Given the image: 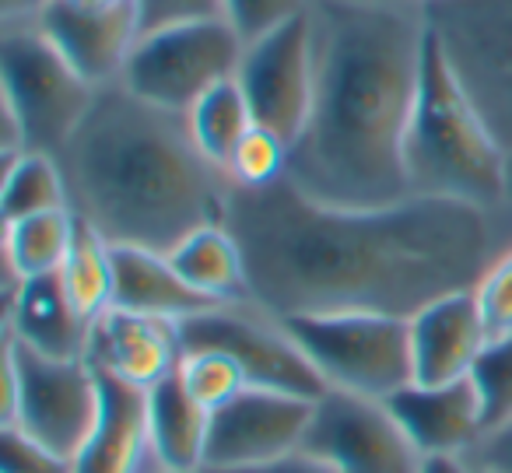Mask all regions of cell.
Returning <instances> with one entry per match:
<instances>
[{
  "instance_id": "obj_1",
  "label": "cell",
  "mask_w": 512,
  "mask_h": 473,
  "mask_svg": "<svg viewBox=\"0 0 512 473\" xmlns=\"http://www.w3.org/2000/svg\"><path fill=\"white\" fill-rule=\"evenodd\" d=\"M225 225L246 263V302L274 319H414L456 291H474L512 246V211L407 197L383 207L313 200L288 176L228 190Z\"/></svg>"
},
{
  "instance_id": "obj_2",
  "label": "cell",
  "mask_w": 512,
  "mask_h": 473,
  "mask_svg": "<svg viewBox=\"0 0 512 473\" xmlns=\"http://www.w3.org/2000/svg\"><path fill=\"white\" fill-rule=\"evenodd\" d=\"M316 81L288 179L337 207L411 197L407 134L421 88L428 22L418 0H313Z\"/></svg>"
},
{
  "instance_id": "obj_3",
  "label": "cell",
  "mask_w": 512,
  "mask_h": 473,
  "mask_svg": "<svg viewBox=\"0 0 512 473\" xmlns=\"http://www.w3.org/2000/svg\"><path fill=\"white\" fill-rule=\"evenodd\" d=\"M57 162L71 214L109 246L172 253L225 221L232 179L204 155L190 116L141 99L123 81L99 88Z\"/></svg>"
},
{
  "instance_id": "obj_4",
  "label": "cell",
  "mask_w": 512,
  "mask_h": 473,
  "mask_svg": "<svg viewBox=\"0 0 512 473\" xmlns=\"http://www.w3.org/2000/svg\"><path fill=\"white\" fill-rule=\"evenodd\" d=\"M407 183L411 197L460 200L491 211L505 207V151L432 32L407 134Z\"/></svg>"
},
{
  "instance_id": "obj_5",
  "label": "cell",
  "mask_w": 512,
  "mask_h": 473,
  "mask_svg": "<svg viewBox=\"0 0 512 473\" xmlns=\"http://www.w3.org/2000/svg\"><path fill=\"white\" fill-rule=\"evenodd\" d=\"M99 88L57 50L39 22L0 25L4 158L43 151L57 158L92 109Z\"/></svg>"
},
{
  "instance_id": "obj_6",
  "label": "cell",
  "mask_w": 512,
  "mask_h": 473,
  "mask_svg": "<svg viewBox=\"0 0 512 473\" xmlns=\"http://www.w3.org/2000/svg\"><path fill=\"white\" fill-rule=\"evenodd\" d=\"M0 424H15L36 442L78 459L99 421L102 386L88 358H50L4 333Z\"/></svg>"
},
{
  "instance_id": "obj_7",
  "label": "cell",
  "mask_w": 512,
  "mask_h": 473,
  "mask_svg": "<svg viewBox=\"0 0 512 473\" xmlns=\"http://www.w3.org/2000/svg\"><path fill=\"white\" fill-rule=\"evenodd\" d=\"M428 32L502 151H512V0H425Z\"/></svg>"
},
{
  "instance_id": "obj_8",
  "label": "cell",
  "mask_w": 512,
  "mask_h": 473,
  "mask_svg": "<svg viewBox=\"0 0 512 473\" xmlns=\"http://www.w3.org/2000/svg\"><path fill=\"white\" fill-rule=\"evenodd\" d=\"M288 330L313 358L330 389L390 400L414 382L411 319L341 312L288 319Z\"/></svg>"
},
{
  "instance_id": "obj_9",
  "label": "cell",
  "mask_w": 512,
  "mask_h": 473,
  "mask_svg": "<svg viewBox=\"0 0 512 473\" xmlns=\"http://www.w3.org/2000/svg\"><path fill=\"white\" fill-rule=\"evenodd\" d=\"M179 344L183 351H225L246 372L249 386L281 389L309 400H320L330 389L288 323L256 309L253 302H221L183 319Z\"/></svg>"
},
{
  "instance_id": "obj_10",
  "label": "cell",
  "mask_w": 512,
  "mask_h": 473,
  "mask_svg": "<svg viewBox=\"0 0 512 473\" xmlns=\"http://www.w3.org/2000/svg\"><path fill=\"white\" fill-rule=\"evenodd\" d=\"M242 53L246 39L228 18L151 32L137 39L123 85L155 106L190 113L200 95L239 74Z\"/></svg>"
},
{
  "instance_id": "obj_11",
  "label": "cell",
  "mask_w": 512,
  "mask_h": 473,
  "mask_svg": "<svg viewBox=\"0 0 512 473\" xmlns=\"http://www.w3.org/2000/svg\"><path fill=\"white\" fill-rule=\"evenodd\" d=\"M302 449L327 459L337 473H421L425 466L390 403L344 389H327L316 400Z\"/></svg>"
},
{
  "instance_id": "obj_12",
  "label": "cell",
  "mask_w": 512,
  "mask_h": 473,
  "mask_svg": "<svg viewBox=\"0 0 512 473\" xmlns=\"http://www.w3.org/2000/svg\"><path fill=\"white\" fill-rule=\"evenodd\" d=\"M239 85L253 109V120L278 134L292 155L302 137L313 106L316 53H313V22L309 11L292 22L278 25L267 36L246 43L239 64Z\"/></svg>"
},
{
  "instance_id": "obj_13",
  "label": "cell",
  "mask_w": 512,
  "mask_h": 473,
  "mask_svg": "<svg viewBox=\"0 0 512 473\" xmlns=\"http://www.w3.org/2000/svg\"><path fill=\"white\" fill-rule=\"evenodd\" d=\"M316 400L281 389L246 386L211 414L204 470L232 473L278 463L306 445Z\"/></svg>"
},
{
  "instance_id": "obj_14",
  "label": "cell",
  "mask_w": 512,
  "mask_h": 473,
  "mask_svg": "<svg viewBox=\"0 0 512 473\" xmlns=\"http://www.w3.org/2000/svg\"><path fill=\"white\" fill-rule=\"evenodd\" d=\"M39 25L95 88L123 81L127 60L141 39L134 0L116 8H81L74 0H53Z\"/></svg>"
},
{
  "instance_id": "obj_15",
  "label": "cell",
  "mask_w": 512,
  "mask_h": 473,
  "mask_svg": "<svg viewBox=\"0 0 512 473\" xmlns=\"http://www.w3.org/2000/svg\"><path fill=\"white\" fill-rule=\"evenodd\" d=\"M102 386V407L85 449L78 452V473H158L151 442L148 389L95 368Z\"/></svg>"
},
{
  "instance_id": "obj_16",
  "label": "cell",
  "mask_w": 512,
  "mask_h": 473,
  "mask_svg": "<svg viewBox=\"0 0 512 473\" xmlns=\"http://www.w3.org/2000/svg\"><path fill=\"white\" fill-rule=\"evenodd\" d=\"M390 410L404 424L421 456H467L484 431V410L474 379L411 382L390 396Z\"/></svg>"
},
{
  "instance_id": "obj_17",
  "label": "cell",
  "mask_w": 512,
  "mask_h": 473,
  "mask_svg": "<svg viewBox=\"0 0 512 473\" xmlns=\"http://www.w3.org/2000/svg\"><path fill=\"white\" fill-rule=\"evenodd\" d=\"M488 340V326L474 291L439 298L411 319L414 382L432 386V382L470 379Z\"/></svg>"
},
{
  "instance_id": "obj_18",
  "label": "cell",
  "mask_w": 512,
  "mask_h": 473,
  "mask_svg": "<svg viewBox=\"0 0 512 473\" xmlns=\"http://www.w3.org/2000/svg\"><path fill=\"white\" fill-rule=\"evenodd\" d=\"M88 361L95 368H106V372L134 382V386L151 389L162 379H169L183 361L179 323L109 309L92 330Z\"/></svg>"
},
{
  "instance_id": "obj_19",
  "label": "cell",
  "mask_w": 512,
  "mask_h": 473,
  "mask_svg": "<svg viewBox=\"0 0 512 473\" xmlns=\"http://www.w3.org/2000/svg\"><path fill=\"white\" fill-rule=\"evenodd\" d=\"M92 330L67 295L64 277L43 274L29 281H8V337L50 358H88Z\"/></svg>"
},
{
  "instance_id": "obj_20",
  "label": "cell",
  "mask_w": 512,
  "mask_h": 473,
  "mask_svg": "<svg viewBox=\"0 0 512 473\" xmlns=\"http://www.w3.org/2000/svg\"><path fill=\"white\" fill-rule=\"evenodd\" d=\"M214 305L221 302L200 295L176 270L169 253L113 246V309L183 323V319L214 309Z\"/></svg>"
},
{
  "instance_id": "obj_21",
  "label": "cell",
  "mask_w": 512,
  "mask_h": 473,
  "mask_svg": "<svg viewBox=\"0 0 512 473\" xmlns=\"http://www.w3.org/2000/svg\"><path fill=\"white\" fill-rule=\"evenodd\" d=\"M148 417L162 470H204L211 414L186 393L179 372L148 389Z\"/></svg>"
},
{
  "instance_id": "obj_22",
  "label": "cell",
  "mask_w": 512,
  "mask_h": 473,
  "mask_svg": "<svg viewBox=\"0 0 512 473\" xmlns=\"http://www.w3.org/2000/svg\"><path fill=\"white\" fill-rule=\"evenodd\" d=\"M176 270L211 302H246V263L228 225H207L169 253Z\"/></svg>"
},
{
  "instance_id": "obj_23",
  "label": "cell",
  "mask_w": 512,
  "mask_h": 473,
  "mask_svg": "<svg viewBox=\"0 0 512 473\" xmlns=\"http://www.w3.org/2000/svg\"><path fill=\"white\" fill-rule=\"evenodd\" d=\"M78 218L71 211H50L4 225V270L11 281L57 274L71 253Z\"/></svg>"
},
{
  "instance_id": "obj_24",
  "label": "cell",
  "mask_w": 512,
  "mask_h": 473,
  "mask_svg": "<svg viewBox=\"0 0 512 473\" xmlns=\"http://www.w3.org/2000/svg\"><path fill=\"white\" fill-rule=\"evenodd\" d=\"M50 211H71V197H67L57 158L43 155V151H22V155L4 158V186H0L4 225Z\"/></svg>"
},
{
  "instance_id": "obj_25",
  "label": "cell",
  "mask_w": 512,
  "mask_h": 473,
  "mask_svg": "<svg viewBox=\"0 0 512 473\" xmlns=\"http://www.w3.org/2000/svg\"><path fill=\"white\" fill-rule=\"evenodd\" d=\"M186 116H190V130L200 148H204V155L214 165H221V169L228 165V158L239 148L242 137L256 127L253 109H249V99L242 92L239 78L221 81L218 88L200 95Z\"/></svg>"
},
{
  "instance_id": "obj_26",
  "label": "cell",
  "mask_w": 512,
  "mask_h": 473,
  "mask_svg": "<svg viewBox=\"0 0 512 473\" xmlns=\"http://www.w3.org/2000/svg\"><path fill=\"white\" fill-rule=\"evenodd\" d=\"M60 277L88 323H99L113 309V246L81 221L74 228L71 253L60 267Z\"/></svg>"
},
{
  "instance_id": "obj_27",
  "label": "cell",
  "mask_w": 512,
  "mask_h": 473,
  "mask_svg": "<svg viewBox=\"0 0 512 473\" xmlns=\"http://www.w3.org/2000/svg\"><path fill=\"white\" fill-rule=\"evenodd\" d=\"M179 379H183L186 393L207 410L214 414L218 407H225L228 400L242 393L249 386L246 372L228 358L225 351H183V361H179Z\"/></svg>"
},
{
  "instance_id": "obj_28",
  "label": "cell",
  "mask_w": 512,
  "mask_h": 473,
  "mask_svg": "<svg viewBox=\"0 0 512 473\" xmlns=\"http://www.w3.org/2000/svg\"><path fill=\"white\" fill-rule=\"evenodd\" d=\"M481 396L484 410V431L498 428L512 417V333L509 337L488 340V347L477 358L474 372H470Z\"/></svg>"
},
{
  "instance_id": "obj_29",
  "label": "cell",
  "mask_w": 512,
  "mask_h": 473,
  "mask_svg": "<svg viewBox=\"0 0 512 473\" xmlns=\"http://www.w3.org/2000/svg\"><path fill=\"white\" fill-rule=\"evenodd\" d=\"M225 172L235 186L278 183L281 176H288V144L281 141L278 134H271L267 127L256 123V127L239 141V148L232 151Z\"/></svg>"
},
{
  "instance_id": "obj_30",
  "label": "cell",
  "mask_w": 512,
  "mask_h": 473,
  "mask_svg": "<svg viewBox=\"0 0 512 473\" xmlns=\"http://www.w3.org/2000/svg\"><path fill=\"white\" fill-rule=\"evenodd\" d=\"M0 473H78V466L15 424H0Z\"/></svg>"
},
{
  "instance_id": "obj_31",
  "label": "cell",
  "mask_w": 512,
  "mask_h": 473,
  "mask_svg": "<svg viewBox=\"0 0 512 473\" xmlns=\"http://www.w3.org/2000/svg\"><path fill=\"white\" fill-rule=\"evenodd\" d=\"M141 36L225 18V0H134Z\"/></svg>"
},
{
  "instance_id": "obj_32",
  "label": "cell",
  "mask_w": 512,
  "mask_h": 473,
  "mask_svg": "<svg viewBox=\"0 0 512 473\" xmlns=\"http://www.w3.org/2000/svg\"><path fill=\"white\" fill-rule=\"evenodd\" d=\"M313 0H225V18L246 43L267 36L278 25L306 15Z\"/></svg>"
},
{
  "instance_id": "obj_33",
  "label": "cell",
  "mask_w": 512,
  "mask_h": 473,
  "mask_svg": "<svg viewBox=\"0 0 512 473\" xmlns=\"http://www.w3.org/2000/svg\"><path fill=\"white\" fill-rule=\"evenodd\" d=\"M477 305H481L488 337H509L512 333V246L491 263V270L474 288Z\"/></svg>"
},
{
  "instance_id": "obj_34",
  "label": "cell",
  "mask_w": 512,
  "mask_h": 473,
  "mask_svg": "<svg viewBox=\"0 0 512 473\" xmlns=\"http://www.w3.org/2000/svg\"><path fill=\"white\" fill-rule=\"evenodd\" d=\"M463 459L481 473H512V417L498 428L481 431Z\"/></svg>"
},
{
  "instance_id": "obj_35",
  "label": "cell",
  "mask_w": 512,
  "mask_h": 473,
  "mask_svg": "<svg viewBox=\"0 0 512 473\" xmlns=\"http://www.w3.org/2000/svg\"><path fill=\"white\" fill-rule=\"evenodd\" d=\"M232 473H337L327 459L313 456V452L299 449L292 456L278 459V463H267V466H253V470H232Z\"/></svg>"
},
{
  "instance_id": "obj_36",
  "label": "cell",
  "mask_w": 512,
  "mask_h": 473,
  "mask_svg": "<svg viewBox=\"0 0 512 473\" xmlns=\"http://www.w3.org/2000/svg\"><path fill=\"white\" fill-rule=\"evenodd\" d=\"M53 0H0V25H25L39 22Z\"/></svg>"
},
{
  "instance_id": "obj_37",
  "label": "cell",
  "mask_w": 512,
  "mask_h": 473,
  "mask_svg": "<svg viewBox=\"0 0 512 473\" xmlns=\"http://www.w3.org/2000/svg\"><path fill=\"white\" fill-rule=\"evenodd\" d=\"M421 473H474L463 456H428Z\"/></svg>"
},
{
  "instance_id": "obj_38",
  "label": "cell",
  "mask_w": 512,
  "mask_h": 473,
  "mask_svg": "<svg viewBox=\"0 0 512 473\" xmlns=\"http://www.w3.org/2000/svg\"><path fill=\"white\" fill-rule=\"evenodd\" d=\"M505 207L512 211V151H505Z\"/></svg>"
},
{
  "instance_id": "obj_39",
  "label": "cell",
  "mask_w": 512,
  "mask_h": 473,
  "mask_svg": "<svg viewBox=\"0 0 512 473\" xmlns=\"http://www.w3.org/2000/svg\"><path fill=\"white\" fill-rule=\"evenodd\" d=\"M81 8H116V4H127V0H74Z\"/></svg>"
},
{
  "instance_id": "obj_40",
  "label": "cell",
  "mask_w": 512,
  "mask_h": 473,
  "mask_svg": "<svg viewBox=\"0 0 512 473\" xmlns=\"http://www.w3.org/2000/svg\"><path fill=\"white\" fill-rule=\"evenodd\" d=\"M158 473H211V470H158Z\"/></svg>"
},
{
  "instance_id": "obj_41",
  "label": "cell",
  "mask_w": 512,
  "mask_h": 473,
  "mask_svg": "<svg viewBox=\"0 0 512 473\" xmlns=\"http://www.w3.org/2000/svg\"><path fill=\"white\" fill-rule=\"evenodd\" d=\"M470 470H474V466H470ZM474 473H481V470H474Z\"/></svg>"
},
{
  "instance_id": "obj_42",
  "label": "cell",
  "mask_w": 512,
  "mask_h": 473,
  "mask_svg": "<svg viewBox=\"0 0 512 473\" xmlns=\"http://www.w3.org/2000/svg\"><path fill=\"white\" fill-rule=\"evenodd\" d=\"M418 4H425V0H418Z\"/></svg>"
}]
</instances>
